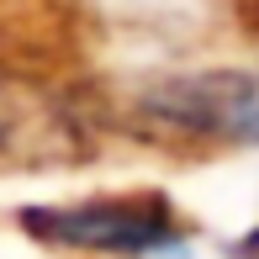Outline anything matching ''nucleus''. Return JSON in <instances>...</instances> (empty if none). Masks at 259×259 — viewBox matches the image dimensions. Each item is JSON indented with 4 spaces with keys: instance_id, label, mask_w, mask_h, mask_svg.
<instances>
[{
    "instance_id": "nucleus-1",
    "label": "nucleus",
    "mask_w": 259,
    "mask_h": 259,
    "mask_svg": "<svg viewBox=\"0 0 259 259\" xmlns=\"http://www.w3.org/2000/svg\"><path fill=\"white\" fill-rule=\"evenodd\" d=\"M21 233L58 249H96V254H175L185 249L180 217L159 196H101L74 206H21Z\"/></svg>"
},
{
    "instance_id": "nucleus-2",
    "label": "nucleus",
    "mask_w": 259,
    "mask_h": 259,
    "mask_svg": "<svg viewBox=\"0 0 259 259\" xmlns=\"http://www.w3.org/2000/svg\"><path fill=\"white\" fill-rule=\"evenodd\" d=\"M143 116L180 127L196 138H228V143H259V74L211 69V74L159 79L143 96Z\"/></svg>"
}]
</instances>
